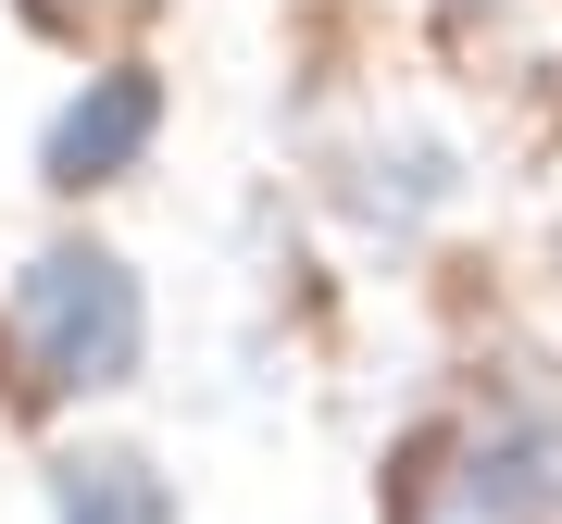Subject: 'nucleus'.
Segmentation results:
<instances>
[{
    "instance_id": "obj_1",
    "label": "nucleus",
    "mask_w": 562,
    "mask_h": 524,
    "mask_svg": "<svg viewBox=\"0 0 562 524\" xmlns=\"http://www.w3.org/2000/svg\"><path fill=\"white\" fill-rule=\"evenodd\" d=\"M150 363V287L113 238H50L13 275V375L25 400H113Z\"/></svg>"
},
{
    "instance_id": "obj_5",
    "label": "nucleus",
    "mask_w": 562,
    "mask_h": 524,
    "mask_svg": "<svg viewBox=\"0 0 562 524\" xmlns=\"http://www.w3.org/2000/svg\"><path fill=\"white\" fill-rule=\"evenodd\" d=\"M338 201H350L362 238H413L425 213L462 201V150H450V138H375V150L338 175Z\"/></svg>"
},
{
    "instance_id": "obj_4",
    "label": "nucleus",
    "mask_w": 562,
    "mask_h": 524,
    "mask_svg": "<svg viewBox=\"0 0 562 524\" xmlns=\"http://www.w3.org/2000/svg\"><path fill=\"white\" fill-rule=\"evenodd\" d=\"M50 524H176V475L125 437H63L50 449Z\"/></svg>"
},
{
    "instance_id": "obj_2",
    "label": "nucleus",
    "mask_w": 562,
    "mask_h": 524,
    "mask_svg": "<svg viewBox=\"0 0 562 524\" xmlns=\"http://www.w3.org/2000/svg\"><path fill=\"white\" fill-rule=\"evenodd\" d=\"M450 475L487 524H562V387H501L475 424L450 437Z\"/></svg>"
},
{
    "instance_id": "obj_3",
    "label": "nucleus",
    "mask_w": 562,
    "mask_h": 524,
    "mask_svg": "<svg viewBox=\"0 0 562 524\" xmlns=\"http://www.w3.org/2000/svg\"><path fill=\"white\" fill-rule=\"evenodd\" d=\"M150 138H162V76H150V62H101V76L38 125V187H63V201L125 187L150 162Z\"/></svg>"
}]
</instances>
